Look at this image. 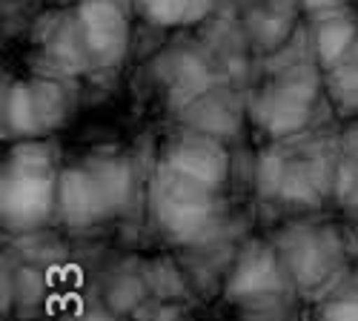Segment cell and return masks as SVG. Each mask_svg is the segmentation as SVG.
I'll use <instances>...</instances> for the list:
<instances>
[{
    "label": "cell",
    "mask_w": 358,
    "mask_h": 321,
    "mask_svg": "<svg viewBox=\"0 0 358 321\" xmlns=\"http://www.w3.org/2000/svg\"><path fill=\"white\" fill-rule=\"evenodd\" d=\"M135 192V172L124 155H89L61 166L57 221L69 229H92L121 215Z\"/></svg>",
    "instance_id": "obj_1"
},
{
    "label": "cell",
    "mask_w": 358,
    "mask_h": 321,
    "mask_svg": "<svg viewBox=\"0 0 358 321\" xmlns=\"http://www.w3.org/2000/svg\"><path fill=\"white\" fill-rule=\"evenodd\" d=\"M61 164L49 141H17L3 164L0 215L9 232H35L57 221Z\"/></svg>",
    "instance_id": "obj_2"
},
{
    "label": "cell",
    "mask_w": 358,
    "mask_h": 321,
    "mask_svg": "<svg viewBox=\"0 0 358 321\" xmlns=\"http://www.w3.org/2000/svg\"><path fill=\"white\" fill-rule=\"evenodd\" d=\"M321 95V78L313 64L278 66L250 98V115L261 132L273 141H289L304 135L313 124Z\"/></svg>",
    "instance_id": "obj_3"
},
{
    "label": "cell",
    "mask_w": 358,
    "mask_h": 321,
    "mask_svg": "<svg viewBox=\"0 0 358 321\" xmlns=\"http://www.w3.org/2000/svg\"><path fill=\"white\" fill-rule=\"evenodd\" d=\"M149 210L172 244H201L218 229L221 198L218 190L189 181L158 164L149 184Z\"/></svg>",
    "instance_id": "obj_4"
},
{
    "label": "cell",
    "mask_w": 358,
    "mask_h": 321,
    "mask_svg": "<svg viewBox=\"0 0 358 321\" xmlns=\"http://www.w3.org/2000/svg\"><path fill=\"white\" fill-rule=\"evenodd\" d=\"M275 252L292 287L307 296L324 299L347 276V250L330 224L287 227L275 241Z\"/></svg>",
    "instance_id": "obj_5"
},
{
    "label": "cell",
    "mask_w": 358,
    "mask_h": 321,
    "mask_svg": "<svg viewBox=\"0 0 358 321\" xmlns=\"http://www.w3.org/2000/svg\"><path fill=\"white\" fill-rule=\"evenodd\" d=\"M75 109V90L69 78L61 75H32L12 80L3 90V138L17 141H46L57 132Z\"/></svg>",
    "instance_id": "obj_6"
},
{
    "label": "cell",
    "mask_w": 358,
    "mask_h": 321,
    "mask_svg": "<svg viewBox=\"0 0 358 321\" xmlns=\"http://www.w3.org/2000/svg\"><path fill=\"white\" fill-rule=\"evenodd\" d=\"M298 138H289L287 147H275L261 155L258 181L264 195L278 198L295 210H313L327 195H333L336 155H324L318 147L301 150Z\"/></svg>",
    "instance_id": "obj_7"
},
{
    "label": "cell",
    "mask_w": 358,
    "mask_h": 321,
    "mask_svg": "<svg viewBox=\"0 0 358 321\" xmlns=\"http://www.w3.org/2000/svg\"><path fill=\"white\" fill-rule=\"evenodd\" d=\"M289 276L275 247L252 244L238 255L227 281V299L247 315V321H287Z\"/></svg>",
    "instance_id": "obj_8"
},
{
    "label": "cell",
    "mask_w": 358,
    "mask_h": 321,
    "mask_svg": "<svg viewBox=\"0 0 358 321\" xmlns=\"http://www.w3.org/2000/svg\"><path fill=\"white\" fill-rule=\"evenodd\" d=\"M86 69L115 72L129 52V17L117 0H83L72 12Z\"/></svg>",
    "instance_id": "obj_9"
},
{
    "label": "cell",
    "mask_w": 358,
    "mask_h": 321,
    "mask_svg": "<svg viewBox=\"0 0 358 321\" xmlns=\"http://www.w3.org/2000/svg\"><path fill=\"white\" fill-rule=\"evenodd\" d=\"M161 164L189 181H198L210 190H224L229 178V152L221 138H213L206 132H181L169 138Z\"/></svg>",
    "instance_id": "obj_10"
},
{
    "label": "cell",
    "mask_w": 358,
    "mask_h": 321,
    "mask_svg": "<svg viewBox=\"0 0 358 321\" xmlns=\"http://www.w3.org/2000/svg\"><path fill=\"white\" fill-rule=\"evenodd\" d=\"M315 61L330 72L341 66L347 57H352L355 43H358V23L350 15V9H338L324 17L313 20V35H310Z\"/></svg>",
    "instance_id": "obj_11"
},
{
    "label": "cell",
    "mask_w": 358,
    "mask_h": 321,
    "mask_svg": "<svg viewBox=\"0 0 358 321\" xmlns=\"http://www.w3.org/2000/svg\"><path fill=\"white\" fill-rule=\"evenodd\" d=\"M187 106L192 112V115H187L189 129L206 132V135L221 138V141L227 135H232L238 129V124H241V109L235 106L232 95L227 90H221V86H210V90H203Z\"/></svg>",
    "instance_id": "obj_12"
},
{
    "label": "cell",
    "mask_w": 358,
    "mask_h": 321,
    "mask_svg": "<svg viewBox=\"0 0 358 321\" xmlns=\"http://www.w3.org/2000/svg\"><path fill=\"white\" fill-rule=\"evenodd\" d=\"M132 6L146 23L175 29V26H192L206 20L215 0H132Z\"/></svg>",
    "instance_id": "obj_13"
},
{
    "label": "cell",
    "mask_w": 358,
    "mask_h": 321,
    "mask_svg": "<svg viewBox=\"0 0 358 321\" xmlns=\"http://www.w3.org/2000/svg\"><path fill=\"white\" fill-rule=\"evenodd\" d=\"M333 198L344 207H358V121L338 141Z\"/></svg>",
    "instance_id": "obj_14"
},
{
    "label": "cell",
    "mask_w": 358,
    "mask_h": 321,
    "mask_svg": "<svg viewBox=\"0 0 358 321\" xmlns=\"http://www.w3.org/2000/svg\"><path fill=\"white\" fill-rule=\"evenodd\" d=\"M318 321H358V270L347 273L321 299Z\"/></svg>",
    "instance_id": "obj_15"
},
{
    "label": "cell",
    "mask_w": 358,
    "mask_h": 321,
    "mask_svg": "<svg viewBox=\"0 0 358 321\" xmlns=\"http://www.w3.org/2000/svg\"><path fill=\"white\" fill-rule=\"evenodd\" d=\"M327 90H330L336 109L358 121V61H355V52L341 66L330 69V75H327Z\"/></svg>",
    "instance_id": "obj_16"
}]
</instances>
